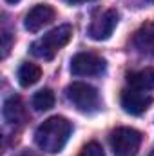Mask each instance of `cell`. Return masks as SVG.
Returning <instances> with one entry per match:
<instances>
[{"label":"cell","instance_id":"5bb4252c","mask_svg":"<svg viewBox=\"0 0 154 156\" xmlns=\"http://www.w3.org/2000/svg\"><path fill=\"white\" fill-rule=\"evenodd\" d=\"M78 156H105V154H103V149H102L100 144L91 142V144H87V145L80 151V154Z\"/></svg>","mask_w":154,"mask_h":156},{"label":"cell","instance_id":"2e32d148","mask_svg":"<svg viewBox=\"0 0 154 156\" xmlns=\"http://www.w3.org/2000/svg\"><path fill=\"white\" fill-rule=\"evenodd\" d=\"M15 156H40L38 153H35V151H29V149H24V151H20L18 154H15Z\"/></svg>","mask_w":154,"mask_h":156},{"label":"cell","instance_id":"ba28073f","mask_svg":"<svg viewBox=\"0 0 154 156\" xmlns=\"http://www.w3.org/2000/svg\"><path fill=\"white\" fill-rule=\"evenodd\" d=\"M54 16H56V13H54V9H53L51 5H47V4H38V5H35V7L26 15L24 26H26V29H27L29 33H37L42 27H45L47 24H51V22L54 20Z\"/></svg>","mask_w":154,"mask_h":156},{"label":"cell","instance_id":"d6986e66","mask_svg":"<svg viewBox=\"0 0 154 156\" xmlns=\"http://www.w3.org/2000/svg\"><path fill=\"white\" fill-rule=\"evenodd\" d=\"M151 156H154V153H152V154H151Z\"/></svg>","mask_w":154,"mask_h":156},{"label":"cell","instance_id":"6da1fadb","mask_svg":"<svg viewBox=\"0 0 154 156\" xmlns=\"http://www.w3.org/2000/svg\"><path fill=\"white\" fill-rule=\"evenodd\" d=\"M71 133H73V125L67 118L51 116L44 123H40L38 129L35 131V142L42 151L54 154L65 147Z\"/></svg>","mask_w":154,"mask_h":156},{"label":"cell","instance_id":"9a60e30c","mask_svg":"<svg viewBox=\"0 0 154 156\" xmlns=\"http://www.w3.org/2000/svg\"><path fill=\"white\" fill-rule=\"evenodd\" d=\"M2 58H5L7 56V53H9V45H11V35L7 33V31H4L2 33Z\"/></svg>","mask_w":154,"mask_h":156},{"label":"cell","instance_id":"ac0fdd59","mask_svg":"<svg viewBox=\"0 0 154 156\" xmlns=\"http://www.w3.org/2000/svg\"><path fill=\"white\" fill-rule=\"evenodd\" d=\"M5 2H7V4H18L20 0H5Z\"/></svg>","mask_w":154,"mask_h":156},{"label":"cell","instance_id":"277c9868","mask_svg":"<svg viewBox=\"0 0 154 156\" xmlns=\"http://www.w3.org/2000/svg\"><path fill=\"white\" fill-rule=\"evenodd\" d=\"M142 145V134L132 127H118L111 134L114 156H136Z\"/></svg>","mask_w":154,"mask_h":156},{"label":"cell","instance_id":"4fadbf2b","mask_svg":"<svg viewBox=\"0 0 154 156\" xmlns=\"http://www.w3.org/2000/svg\"><path fill=\"white\" fill-rule=\"evenodd\" d=\"M35 111H49L54 105V93L51 89H40L31 100Z\"/></svg>","mask_w":154,"mask_h":156},{"label":"cell","instance_id":"7c38bea8","mask_svg":"<svg viewBox=\"0 0 154 156\" xmlns=\"http://www.w3.org/2000/svg\"><path fill=\"white\" fill-rule=\"evenodd\" d=\"M42 76V71H40L38 66L31 64V62H24L20 67H18V82L22 87H31L35 85Z\"/></svg>","mask_w":154,"mask_h":156},{"label":"cell","instance_id":"e0dca14e","mask_svg":"<svg viewBox=\"0 0 154 156\" xmlns=\"http://www.w3.org/2000/svg\"><path fill=\"white\" fill-rule=\"evenodd\" d=\"M82 2H91V0H71V4H82Z\"/></svg>","mask_w":154,"mask_h":156},{"label":"cell","instance_id":"3957f363","mask_svg":"<svg viewBox=\"0 0 154 156\" xmlns=\"http://www.w3.org/2000/svg\"><path fill=\"white\" fill-rule=\"evenodd\" d=\"M67 98L69 102L76 107L78 111L82 113H93L98 109L100 105V94L98 91L89 85V83H83V82H73L69 87H67Z\"/></svg>","mask_w":154,"mask_h":156},{"label":"cell","instance_id":"9c48e42d","mask_svg":"<svg viewBox=\"0 0 154 156\" xmlns=\"http://www.w3.org/2000/svg\"><path fill=\"white\" fill-rule=\"evenodd\" d=\"M2 115H4V120L7 123H20L24 120V116H26V109H24L22 98L16 96V94L7 96L5 102H4V107H2Z\"/></svg>","mask_w":154,"mask_h":156},{"label":"cell","instance_id":"30bf717a","mask_svg":"<svg viewBox=\"0 0 154 156\" xmlns=\"http://www.w3.org/2000/svg\"><path fill=\"white\" fill-rule=\"evenodd\" d=\"M134 45L145 55H154V24H145L136 31Z\"/></svg>","mask_w":154,"mask_h":156},{"label":"cell","instance_id":"52a82bcc","mask_svg":"<svg viewBox=\"0 0 154 156\" xmlns=\"http://www.w3.org/2000/svg\"><path fill=\"white\" fill-rule=\"evenodd\" d=\"M116 24H118V13H116V9H107V11H103L102 15H98L91 22L87 35L93 40H107L113 35Z\"/></svg>","mask_w":154,"mask_h":156},{"label":"cell","instance_id":"8fae6325","mask_svg":"<svg viewBox=\"0 0 154 156\" xmlns=\"http://www.w3.org/2000/svg\"><path fill=\"white\" fill-rule=\"evenodd\" d=\"M127 82L131 83V87H136L142 91L154 89V67H145L127 75Z\"/></svg>","mask_w":154,"mask_h":156},{"label":"cell","instance_id":"7a4b0ae2","mask_svg":"<svg viewBox=\"0 0 154 156\" xmlns=\"http://www.w3.org/2000/svg\"><path fill=\"white\" fill-rule=\"evenodd\" d=\"M73 37V27L64 24V26H58L54 29H51L49 33H45L42 38L35 40L31 44V53L37 56V58H44V60H51L54 58V55L65 47L69 44V40Z\"/></svg>","mask_w":154,"mask_h":156},{"label":"cell","instance_id":"8992f818","mask_svg":"<svg viewBox=\"0 0 154 156\" xmlns=\"http://www.w3.org/2000/svg\"><path fill=\"white\" fill-rule=\"evenodd\" d=\"M120 104L123 107V111L127 115H142L149 109V105L152 104V96L142 89H136V87H131V89H125L121 91V98H120Z\"/></svg>","mask_w":154,"mask_h":156},{"label":"cell","instance_id":"5b68a950","mask_svg":"<svg viewBox=\"0 0 154 156\" xmlns=\"http://www.w3.org/2000/svg\"><path fill=\"white\" fill-rule=\"evenodd\" d=\"M71 73L75 76H100L105 73V60L94 53H78L71 60Z\"/></svg>","mask_w":154,"mask_h":156}]
</instances>
